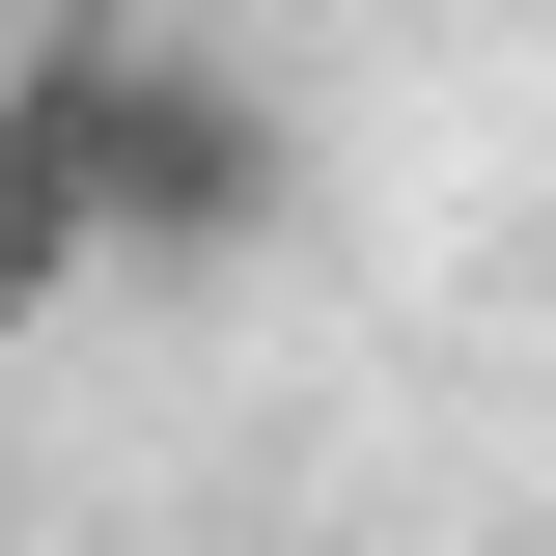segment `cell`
<instances>
[{
	"instance_id": "6da1fadb",
	"label": "cell",
	"mask_w": 556,
	"mask_h": 556,
	"mask_svg": "<svg viewBox=\"0 0 556 556\" xmlns=\"http://www.w3.org/2000/svg\"><path fill=\"white\" fill-rule=\"evenodd\" d=\"M28 84H56V167H84V251L112 278H251L306 223V112L251 56H195V28H56Z\"/></svg>"
},
{
	"instance_id": "7a4b0ae2",
	"label": "cell",
	"mask_w": 556,
	"mask_h": 556,
	"mask_svg": "<svg viewBox=\"0 0 556 556\" xmlns=\"http://www.w3.org/2000/svg\"><path fill=\"white\" fill-rule=\"evenodd\" d=\"M84 278H112V251H84V167H56V84L0 56V334H56Z\"/></svg>"
}]
</instances>
